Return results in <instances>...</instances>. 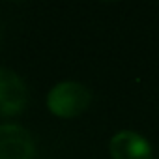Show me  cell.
<instances>
[{"instance_id": "1", "label": "cell", "mask_w": 159, "mask_h": 159, "mask_svg": "<svg viewBox=\"0 0 159 159\" xmlns=\"http://www.w3.org/2000/svg\"><path fill=\"white\" fill-rule=\"evenodd\" d=\"M92 94L81 83H60L47 96V107L52 114L60 118H73L84 112L90 105Z\"/></svg>"}, {"instance_id": "4", "label": "cell", "mask_w": 159, "mask_h": 159, "mask_svg": "<svg viewBox=\"0 0 159 159\" xmlns=\"http://www.w3.org/2000/svg\"><path fill=\"white\" fill-rule=\"evenodd\" d=\"M109 150L112 159H152L153 157L150 142L135 131L116 133L109 142Z\"/></svg>"}, {"instance_id": "2", "label": "cell", "mask_w": 159, "mask_h": 159, "mask_svg": "<svg viewBox=\"0 0 159 159\" xmlns=\"http://www.w3.org/2000/svg\"><path fill=\"white\" fill-rule=\"evenodd\" d=\"M28 94L23 79L11 71L0 67V116H13L26 105Z\"/></svg>"}, {"instance_id": "5", "label": "cell", "mask_w": 159, "mask_h": 159, "mask_svg": "<svg viewBox=\"0 0 159 159\" xmlns=\"http://www.w3.org/2000/svg\"><path fill=\"white\" fill-rule=\"evenodd\" d=\"M0 41H2V26H0Z\"/></svg>"}, {"instance_id": "3", "label": "cell", "mask_w": 159, "mask_h": 159, "mask_svg": "<svg viewBox=\"0 0 159 159\" xmlns=\"http://www.w3.org/2000/svg\"><path fill=\"white\" fill-rule=\"evenodd\" d=\"M34 140L32 135L15 124L0 125V159H32Z\"/></svg>"}]
</instances>
